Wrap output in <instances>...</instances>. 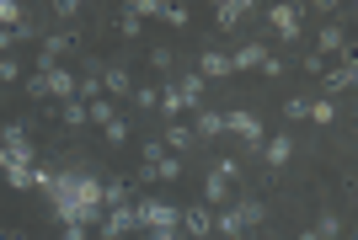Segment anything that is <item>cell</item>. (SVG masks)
I'll return each instance as SVG.
<instances>
[{"instance_id": "7c38bea8", "label": "cell", "mask_w": 358, "mask_h": 240, "mask_svg": "<svg viewBox=\"0 0 358 240\" xmlns=\"http://www.w3.org/2000/svg\"><path fill=\"white\" fill-rule=\"evenodd\" d=\"M315 54L327 59V54H348V27L343 22H327V27L315 32Z\"/></svg>"}, {"instance_id": "277c9868", "label": "cell", "mask_w": 358, "mask_h": 240, "mask_svg": "<svg viewBox=\"0 0 358 240\" xmlns=\"http://www.w3.org/2000/svg\"><path fill=\"white\" fill-rule=\"evenodd\" d=\"M0 150L11 155V165H38V144H32L27 123H6L0 128Z\"/></svg>"}, {"instance_id": "f1b7e54d", "label": "cell", "mask_w": 358, "mask_h": 240, "mask_svg": "<svg viewBox=\"0 0 358 240\" xmlns=\"http://www.w3.org/2000/svg\"><path fill=\"white\" fill-rule=\"evenodd\" d=\"M102 134H107V144H123V139H129V134H134V128H129V118H123V112H118V118H113V123H107V128H102Z\"/></svg>"}, {"instance_id": "cb8c5ba5", "label": "cell", "mask_w": 358, "mask_h": 240, "mask_svg": "<svg viewBox=\"0 0 358 240\" xmlns=\"http://www.w3.org/2000/svg\"><path fill=\"white\" fill-rule=\"evenodd\" d=\"M166 150H193V128L171 123V128H166Z\"/></svg>"}, {"instance_id": "ac0fdd59", "label": "cell", "mask_w": 358, "mask_h": 240, "mask_svg": "<svg viewBox=\"0 0 358 240\" xmlns=\"http://www.w3.org/2000/svg\"><path fill=\"white\" fill-rule=\"evenodd\" d=\"M246 11H252V6H246V0H224L220 11H214V16H220V22H214V27H220V32H236V27H241V16H246Z\"/></svg>"}, {"instance_id": "d6986e66", "label": "cell", "mask_w": 358, "mask_h": 240, "mask_svg": "<svg viewBox=\"0 0 358 240\" xmlns=\"http://www.w3.org/2000/svg\"><path fill=\"white\" fill-rule=\"evenodd\" d=\"M236 213H241V225H246V230L268 219V209H262V197H252V193H246V197H241V203H236Z\"/></svg>"}, {"instance_id": "3957f363", "label": "cell", "mask_w": 358, "mask_h": 240, "mask_svg": "<svg viewBox=\"0 0 358 240\" xmlns=\"http://www.w3.org/2000/svg\"><path fill=\"white\" fill-rule=\"evenodd\" d=\"M38 75H43V102H75V75L64 64H54V59L38 54Z\"/></svg>"}, {"instance_id": "30bf717a", "label": "cell", "mask_w": 358, "mask_h": 240, "mask_svg": "<svg viewBox=\"0 0 358 240\" xmlns=\"http://www.w3.org/2000/svg\"><path fill=\"white\" fill-rule=\"evenodd\" d=\"M182 230H187L193 240H209L214 235V213L203 209V203H187V209H182Z\"/></svg>"}, {"instance_id": "e575fe53", "label": "cell", "mask_w": 358, "mask_h": 240, "mask_svg": "<svg viewBox=\"0 0 358 240\" xmlns=\"http://www.w3.org/2000/svg\"><path fill=\"white\" fill-rule=\"evenodd\" d=\"M22 91H27L32 102H43V75H38V70H32V75H27V80H22Z\"/></svg>"}, {"instance_id": "4316f807", "label": "cell", "mask_w": 358, "mask_h": 240, "mask_svg": "<svg viewBox=\"0 0 358 240\" xmlns=\"http://www.w3.org/2000/svg\"><path fill=\"white\" fill-rule=\"evenodd\" d=\"M161 22H166V27H187L193 16H187V6H166V0H161Z\"/></svg>"}, {"instance_id": "ffe728a7", "label": "cell", "mask_w": 358, "mask_h": 240, "mask_svg": "<svg viewBox=\"0 0 358 240\" xmlns=\"http://www.w3.org/2000/svg\"><path fill=\"white\" fill-rule=\"evenodd\" d=\"M70 48H75V38H70V32H48V38H43V59H54V64H59L64 54H70Z\"/></svg>"}, {"instance_id": "4dcf8cb0", "label": "cell", "mask_w": 358, "mask_h": 240, "mask_svg": "<svg viewBox=\"0 0 358 240\" xmlns=\"http://www.w3.org/2000/svg\"><path fill=\"white\" fill-rule=\"evenodd\" d=\"M150 64H155V70L171 80V64H177V54H171V48H150Z\"/></svg>"}, {"instance_id": "44dd1931", "label": "cell", "mask_w": 358, "mask_h": 240, "mask_svg": "<svg viewBox=\"0 0 358 240\" xmlns=\"http://www.w3.org/2000/svg\"><path fill=\"white\" fill-rule=\"evenodd\" d=\"M305 118H310V123H321V128H331V123H337V102H331V96H315Z\"/></svg>"}, {"instance_id": "8992f818", "label": "cell", "mask_w": 358, "mask_h": 240, "mask_svg": "<svg viewBox=\"0 0 358 240\" xmlns=\"http://www.w3.org/2000/svg\"><path fill=\"white\" fill-rule=\"evenodd\" d=\"M268 27L278 43H294L299 27H305V6H268Z\"/></svg>"}, {"instance_id": "1f68e13d", "label": "cell", "mask_w": 358, "mask_h": 240, "mask_svg": "<svg viewBox=\"0 0 358 240\" xmlns=\"http://www.w3.org/2000/svg\"><path fill=\"white\" fill-rule=\"evenodd\" d=\"M118 32H123V38H139V32H145V22H139V16L129 11V6H123V16H118Z\"/></svg>"}, {"instance_id": "9a60e30c", "label": "cell", "mask_w": 358, "mask_h": 240, "mask_svg": "<svg viewBox=\"0 0 358 240\" xmlns=\"http://www.w3.org/2000/svg\"><path fill=\"white\" fill-rule=\"evenodd\" d=\"M134 91V80H129V70H118V64H102V96L113 102V96H129Z\"/></svg>"}, {"instance_id": "484cf974", "label": "cell", "mask_w": 358, "mask_h": 240, "mask_svg": "<svg viewBox=\"0 0 358 240\" xmlns=\"http://www.w3.org/2000/svg\"><path fill=\"white\" fill-rule=\"evenodd\" d=\"M22 22H27V11L16 0H0V27H22Z\"/></svg>"}, {"instance_id": "8fae6325", "label": "cell", "mask_w": 358, "mask_h": 240, "mask_svg": "<svg viewBox=\"0 0 358 240\" xmlns=\"http://www.w3.org/2000/svg\"><path fill=\"white\" fill-rule=\"evenodd\" d=\"M171 86H177V96H182V107H187V112H198V107H209V96H203V80H198V70L177 75Z\"/></svg>"}, {"instance_id": "ab89813d", "label": "cell", "mask_w": 358, "mask_h": 240, "mask_svg": "<svg viewBox=\"0 0 358 240\" xmlns=\"http://www.w3.org/2000/svg\"><path fill=\"white\" fill-rule=\"evenodd\" d=\"M6 171H11V155H6V150H0V177H6Z\"/></svg>"}, {"instance_id": "d590c367", "label": "cell", "mask_w": 358, "mask_h": 240, "mask_svg": "<svg viewBox=\"0 0 358 240\" xmlns=\"http://www.w3.org/2000/svg\"><path fill=\"white\" fill-rule=\"evenodd\" d=\"M6 48H16V27H0V59H6Z\"/></svg>"}, {"instance_id": "9c48e42d", "label": "cell", "mask_w": 358, "mask_h": 240, "mask_svg": "<svg viewBox=\"0 0 358 240\" xmlns=\"http://www.w3.org/2000/svg\"><path fill=\"white\" fill-rule=\"evenodd\" d=\"M353 80H358V59H353V54H343V64H331L327 75H321V86H327V96L337 102L343 91H353Z\"/></svg>"}, {"instance_id": "7a4b0ae2", "label": "cell", "mask_w": 358, "mask_h": 240, "mask_svg": "<svg viewBox=\"0 0 358 240\" xmlns=\"http://www.w3.org/2000/svg\"><path fill=\"white\" fill-rule=\"evenodd\" d=\"M134 219H139V230H150V235H177L182 230V209L177 203H166V197H139L134 203Z\"/></svg>"}, {"instance_id": "6da1fadb", "label": "cell", "mask_w": 358, "mask_h": 240, "mask_svg": "<svg viewBox=\"0 0 358 240\" xmlns=\"http://www.w3.org/2000/svg\"><path fill=\"white\" fill-rule=\"evenodd\" d=\"M48 203L59 213L64 225H80V230H96L102 225V177H91V171H54L48 181Z\"/></svg>"}, {"instance_id": "83f0119b", "label": "cell", "mask_w": 358, "mask_h": 240, "mask_svg": "<svg viewBox=\"0 0 358 240\" xmlns=\"http://www.w3.org/2000/svg\"><path fill=\"white\" fill-rule=\"evenodd\" d=\"M315 235H321V240H337V235H343V219H337V213H321V219H315Z\"/></svg>"}, {"instance_id": "603a6c76", "label": "cell", "mask_w": 358, "mask_h": 240, "mask_svg": "<svg viewBox=\"0 0 358 240\" xmlns=\"http://www.w3.org/2000/svg\"><path fill=\"white\" fill-rule=\"evenodd\" d=\"M59 123L64 128H86V107L80 102H59Z\"/></svg>"}, {"instance_id": "d6a6232c", "label": "cell", "mask_w": 358, "mask_h": 240, "mask_svg": "<svg viewBox=\"0 0 358 240\" xmlns=\"http://www.w3.org/2000/svg\"><path fill=\"white\" fill-rule=\"evenodd\" d=\"M129 96H134V107H150V112H155V86H134Z\"/></svg>"}, {"instance_id": "74e56055", "label": "cell", "mask_w": 358, "mask_h": 240, "mask_svg": "<svg viewBox=\"0 0 358 240\" xmlns=\"http://www.w3.org/2000/svg\"><path fill=\"white\" fill-rule=\"evenodd\" d=\"M0 240H27V235H22V230H0Z\"/></svg>"}, {"instance_id": "f35d334b", "label": "cell", "mask_w": 358, "mask_h": 240, "mask_svg": "<svg viewBox=\"0 0 358 240\" xmlns=\"http://www.w3.org/2000/svg\"><path fill=\"white\" fill-rule=\"evenodd\" d=\"M294 240H321V235H315V225H310V230H299V235H294Z\"/></svg>"}, {"instance_id": "8d00e7d4", "label": "cell", "mask_w": 358, "mask_h": 240, "mask_svg": "<svg viewBox=\"0 0 358 240\" xmlns=\"http://www.w3.org/2000/svg\"><path fill=\"white\" fill-rule=\"evenodd\" d=\"M59 240H86V230H80V225H64V235Z\"/></svg>"}, {"instance_id": "52a82bcc", "label": "cell", "mask_w": 358, "mask_h": 240, "mask_svg": "<svg viewBox=\"0 0 358 240\" xmlns=\"http://www.w3.org/2000/svg\"><path fill=\"white\" fill-rule=\"evenodd\" d=\"M257 160L268 165V171H284V165L294 160V139L289 134H268L262 144H257Z\"/></svg>"}, {"instance_id": "f546056e", "label": "cell", "mask_w": 358, "mask_h": 240, "mask_svg": "<svg viewBox=\"0 0 358 240\" xmlns=\"http://www.w3.org/2000/svg\"><path fill=\"white\" fill-rule=\"evenodd\" d=\"M305 112H310V96H289V102H284V118L289 123H305Z\"/></svg>"}, {"instance_id": "836d02e7", "label": "cell", "mask_w": 358, "mask_h": 240, "mask_svg": "<svg viewBox=\"0 0 358 240\" xmlns=\"http://www.w3.org/2000/svg\"><path fill=\"white\" fill-rule=\"evenodd\" d=\"M129 11H134L139 22H145V16H161V0H134V6H129Z\"/></svg>"}, {"instance_id": "e0dca14e", "label": "cell", "mask_w": 358, "mask_h": 240, "mask_svg": "<svg viewBox=\"0 0 358 240\" xmlns=\"http://www.w3.org/2000/svg\"><path fill=\"white\" fill-rule=\"evenodd\" d=\"M155 112H161L166 123L177 118V112H187V107H182V96H177V86H171V80H166V86L155 91Z\"/></svg>"}, {"instance_id": "ba28073f", "label": "cell", "mask_w": 358, "mask_h": 240, "mask_svg": "<svg viewBox=\"0 0 358 240\" xmlns=\"http://www.w3.org/2000/svg\"><path fill=\"white\" fill-rule=\"evenodd\" d=\"M139 219H134V203H123V209H107L102 213V225H96V235L102 240H123V235H134Z\"/></svg>"}, {"instance_id": "d4e9b609", "label": "cell", "mask_w": 358, "mask_h": 240, "mask_svg": "<svg viewBox=\"0 0 358 240\" xmlns=\"http://www.w3.org/2000/svg\"><path fill=\"white\" fill-rule=\"evenodd\" d=\"M22 80H27V70H22V64L6 54V59H0V86H22Z\"/></svg>"}, {"instance_id": "5bb4252c", "label": "cell", "mask_w": 358, "mask_h": 240, "mask_svg": "<svg viewBox=\"0 0 358 240\" xmlns=\"http://www.w3.org/2000/svg\"><path fill=\"white\" fill-rule=\"evenodd\" d=\"M230 193H236V187H230V181H224V177H214V171H209V177H203V209H209V213L230 209Z\"/></svg>"}, {"instance_id": "2e32d148", "label": "cell", "mask_w": 358, "mask_h": 240, "mask_svg": "<svg viewBox=\"0 0 358 240\" xmlns=\"http://www.w3.org/2000/svg\"><path fill=\"white\" fill-rule=\"evenodd\" d=\"M220 134H224V112H214V107H198L193 139H220Z\"/></svg>"}, {"instance_id": "7402d4cb", "label": "cell", "mask_w": 358, "mask_h": 240, "mask_svg": "<svg viewBox=\"0 0 358 240\" xmlns=\"http://www.w3.org/2000/svg\"><path fill=\"white\" fill-rule=\"evenodd\" d=\"M113 118H118V102H107V96H96V102H86V123H102V128H107V123H113Z\"/></svg>"}, {"instance_id": "5b68a950", "label": "cell", "mask_w": 358, "mask_h": 240, "mask_svg": "<svg viewBox=\"0 0 358 240\" xmlns=\"http://www.w3.org/2000/svg\"><path fill=\"white\" fill-rule=\"evenodd\" d=\"M224 134H236V139H246V144H262V139H268V128H262V118H257V112H246V107H230V112H224Z\"/></svg>"}, {"instance_id": "4fadbf2b", "label": "cell", "mask_w": 358, "mask_h": 240, "mask_svg": "<svg viewBox=\"0 0 358 240\" xmlns=\"http://www.w3.org/2000/svg\"><path fill=\"white\" fill-rule=\"evenodd\" d=\"M224 75H236V70H230V54L203 48V54H198V80H224Z\"/></svg>"}]
</instances>
